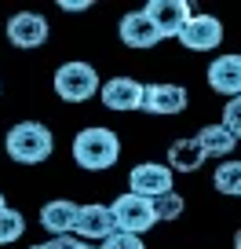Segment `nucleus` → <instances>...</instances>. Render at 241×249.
Listing matches in <instances>:
<instances>
[{
    "mask_svg": "<svg viewBox=\"0 0 241 249\" xmlns=\"http://www.w3.org/2000/svg\"><path fill=\"white\" fill-rule=\"evenodd\" d=\"M59 8H63V11H88V8H92V0H63Z\"/></svg>",
    "mask_w": 241,
    "mask_h": 249,
    "instance_id": "obj_23",
    "label": "nucleus"
},
{
    "mask_svg": "<svg viewBox=\"0 0 241 249\" xmlns=\"http://www.w3.org/2000/svg\"><path fill=\"white\" fill-rule=\"evenodd\" d=\"M99 249H146V242L139 234H125V231H113L110 238H102Z\"/></svg>",
    "mask_w": 241,
    "mask_h": 249,
    "instance_id": "obj_20",
    "label": "nucleus"
},
{
    "mask_svg": "<svg viewBox=\"0 0 241 249\" xmlns=\"http://www.w3.org/2000/svg\"><path fill=\"white\" fill-rule=\"evenodd\" d=\"M73 220H77V202H70V198H55V202H48L44 209H40V227H44L51 238L55 234H70Z\"/></svg>",
    "mask_w": 241,
    "mask_h": 249,
    "instance_id": "obj_14",
    "label": "nucleus"
},
{
    "mask_svg": "<svg viewBox=\"0 0 241 249\" xmlns=\"http://www.w3.org/2000/svg\"><path fill=\"white\" fill-rule=\"evenodd\" d=\"M183 195H176V191H168V195H161V198H154V216L157 220H179L183 216Z\"/></svg>",
    "mask_w": 241,
    "mask_h": 249,
    "instance_id": "obj_19",
    "label": "nucleus"
},
{
    "mask_svg": "<svg viewBox=\"0 0 241 249\" xmlns=\"http://www.w3.org/2000/svg\"><path fill=\"white\" fill-rule=\"evenodd\" d=\"M30 249H44V246H30Z\"/></svg>",
    "mask_w": 241,
    "mask_h": 249,
    "instance_id": "obj_26",
    "label": "nucleus"
},
{
    "mask_svg": "<svg viewBox=\"0 0 241 249\" xmlns=\"http://www.w3.org/2000/svg\"><path fill=\"white\" fill-rule=\"evenodd\" d=\"M117 158H121V140H117V132H110V128H84V132L73 136V161L80 165V169L88 172H106L117 165Z\"/></svg>",
    "mask_w": 241,
    "mask_h": 249,
    "instance_id": "obj_1",
    "label": "nucleus"
},
{
    "mask_svg": "<svg viewBox=\"0 0 241 249\" xmlns=\"http://www.w3.org/2000/svg\"><path fill=\"white\" fill-rule=\"evenodd\" d=\"M197 147L205 150V158L212 154H230L234 147H238V136H230L226 128H219V124H209V128H201V136H194Z\"/></svg>",
    "mask_w": 241,
    "mask_h": 249,
    "instance_id": "obj_16",
    "label": "nucleus"
},
{
    "mask_svg": "<svg viewBox=\"0 0 241 249\" xmlns=\"http://www.w3.org/2000/svg\"><path fill=\"white\" fill-rule=\"evenodd\" d=\"M99 95H102V103H106V110L132 114L143 103V85L135 77H110L106 85H99Z\"/></svg>",
    "mask_w": 241,
    "mask_h": 249,
    "instance_id": "obj_9",
    "label": "nucleus"
},
{
    "mask_svg": "<svg viewBox=\"0 0 241 249\" xmlns=\"http://www.w3.org/2000/svg\"><path fill=\"white\" fill-rule=\"evenodd\" d=\"M179 40H183V48H190V52H212V48H219V40H223V22H219L216 15H190L187 26L179 30Z\"/></svg>",
    "mask_w": 241,
    "mask_h": 249,
    "instance_id": "obj_8",
    "label": "nucleus"
},
{
    "mask_svg": "<svg viewBox=\"0 0 241 249\" xmlns=\"http://www.w3.org/2000/svg\"><path fill=\"white\" fill-rule=\"evenodd\" d=\"M22 231H26V220H22V213L18 209H0V246H8V242H18L22 238Z\"/></svg>",
    "mask_w": 241,
    "mask_h": 249,
    "instance_id": "obj_18",
    "label": "nucleus"
},
{
    "mask_svg": "<svg viewBox=\"0 0 241 249\" xmlns=\"http://www.w3.org/2000/svg\"><path fill=\"white\" fill-rule=\"evenodd\" d=\"M212 183H216L219 195H241V165L238 161H223L216 169V176H212Z\"/></svg>",
    "mask_w": 241,
    "mask_h": 249,
    "instance_id": "obj_17",
    "label": "nucleus"
},
{
    "mask_svg": "<svg viewBox=\"0 0 241 249\" xmlns=\"http://www.w3.org/2000/svg\"><path fill=\"white\" fill-rule=\"evenodd\" d=\"M4 147H8L11 161H18V165H40V161H48V154H51L55 136L48 132L40 121H22V124H15V128L8 132Z\"/></svg>",
    "mask_w": 241,
    "mask_h": 249,
    "instance_id": "obj_2",
    "label": "nucleus"
},
{
    "mask_svg": "<svg viewBox=\"0 0 241 249\" xmlns=\"http://www.w3.org/2000/svg\"><path fill=\"white\" fill-rule=\"evenodd\" d=\"M8 40L15 48H40L48 40V22L37 11H18L8 18Z\"/></svg>",
    "mask_w": 241,
    "mask_h": 249,
    "instance_id": "obj_10",
    "label": "nucleus"
},
{
    "mask_svg": "<svg viewBox=\"0 0 241 249\" xmlns=\"http://www.w3.org/2000/svg\"><path fill=\"white\" fill-rule=\"evenodd\" d=\"M143 15L150 18V26L157 30V37H179V30L187 26V18L194 15L190 11L187 0H150L146 8H143Z\"/></svg>",
    "mask_w": 241,
    "mask_h": 249,
    "instance_id": "obj_5",
    "label": "nucleus"
},
{
    "mask_svg": "<svg viewBox=\"0 0 241 249\" xmlns=\"http://www.w3.org/2000/svg\"><path fill=\"white\" fill-rule=\"evenodd\" d=\"M73 231L84 238H110L113 234V216H110V205H99V202H88V205H77V220H73Z\"/></svg>",
    "mask_w": 241,
    "mask_h": 249,
    "instance_id": "obj_11",
    "label": "nucleus"
},
{
    "mask_svg": "<svg viewBox=\"0 0 241 249\" xmlns=\"http://www.w3.org/2000/svg\"><path fill=\"white\" fill-rule=\"evenodd\" d=\"M121 40H125L128 48H154V44H161V37H157V30L150 26V18L143 15V11H128L125 18H121Z\"/></svg>",
    "mask_w": 241,
    "mask_h": 249,
    "instance_id": "obj_13",
    "label": "nucleus"
},
{
    "mask_svg": "<svg viewBox=\"0 0 241 249\" xmlns=\"http://www.w3.org/2000/svg\"><path fill=\"white\" fill-rule=\"evenodd\" d=\"M209 85L216 88L219 95L238 99L241 95V55H219L209 66Z\"/></svg>",
    "mask_w": 241,
    "mask_h": 249,
    "instance_id": "obj_12",
    "label": "nucleus"
},
{
    "mask_svg": "<svg viewBox=\"0 0 241 249\" xmlns=\"http://www.w3.org/2000/svg\"><path fill=\"white\" fill-rule=\"evenodd\" d=\"M99 92V73L88 62H63L55 70V95L63 103H88Z\"/></svg>",
    "mask_w": 241,
    "mask_h": 249,
    "instance_id": "obj_3",
    "label": "nucleus"
},
{
    "mask_svg": "<svg viewBox=\"0 0 241 249\" xmlns=\"http://www.w3.org/2000/svg\"><path fill=\"white\" fill-rule=\"evenodd\" d=\"M187 103H190V95H187V88H183V85L157 81V85H143V103H139V110L172 117V114H183V110H187Z\"/></svg>",
    "mask_w": 241,
    "mask_h": 249,
    "instance_id": "obj_6",
    "label": "nucleus"
},
{
    "mask_svg": "<svg viewBox=\"0 0 241 249\" xmlns=\"http://www.w3.org/2000/svg\"><path fill=\"white\" fill-rule=\"evenodd\" d=\"M110 216H113V231L139 234V238L157 224L154 202H150V198L132 195V191H128V195H121V198H113V205H110Z\"/></svg>",
    "mask_w": 241,
    "mask_h": 249,
    "instance_id": "obj_4",
    "label": "nucleus"
},
{
    "mask_svg": "<svg viewBox=\"0 0 241 249\" xmlns=\"http://www.w3.org/2000/svg\"><path fill=\"white\" fill-rule=\"evenodd\" d=\"M0 209H4V191H0Z\"/></svg>",
    "mask_w": 241,
    "mask_h": 249,
    "instance_id": "obj_25",
    "label": "nucleus"
},
{
    "mask_svg": "<svg viewBox=\"0 0 241 249\" xmlns=\"http://www.w3.org/2000/svg\"><path fill=\"white\" fill-rule=\"evenodd\" d=\"M73 249H92V246H88V242H77V246H73Z\"/></svg>",
    "mask_w": 241,
    "mask_h": 249,
    "instance_id": "obj_24",
    "label": "nucleus"
},
{
    "mask_svg": "<svg viewBox=\"0 0 241 249\" xmlns=\"http://www.w3.org/2000/svg\"><path fill=\"white\" fill-rule=\"evenodd\" d=\"M205 165V150L197 147V140H176L168 147V169L176 172H197Z\"/></svg>",
    "mask_w": 241,
    "mask_h": 249,
    "instance_id": "obj_15",
    "label": "nucleus"
},
{
    "mask_svg": "<svg viewBox=\"0 0 241 249\" xmlns=\"http://www.w3.org/2000/svg\"><path fill=\"white\" fill-rule=\"evenodd\" d=\"M219 128H226L230 136H238V128H241V99H230V103H226L223 124H219Z\"/></svg>",
    "mask_w": 241,
    "mask_h": 249,
    "instance_id": "obj_21",
    "label": "nucleus"
},
{
    "mask_svg": "<svg viewBox=\"0 0 241 249\" xmlns=\"http://www.w3.org/2000/svg\"><path fill=\"white\" fill-rule=\"evenodd\" d=\"M128 183H132V195L139 198H161L172 191V169L168 165H157V161H143L128 172Z\"/></svg>",
    "mask_w": 241,
    "mask_h": 249,
    "instance_id": "obj_7",
    "label": "nucleus"
},
{
    "mask_svg": "<svg viewBox=\"0 0 241 249\" xmlns=\"http://www.w3.org/2000/svg\"><path fill=\"white\" fill-rule=\"evenodd\" d=\"M80 238H73V234H55L51 242H44V249H73Z\"/></svg>",
    "mask_w": 241,
    "mask_h": 249,
    "instance_id": "obj_22",
    "label": "nucleus"
}]
</instances>
